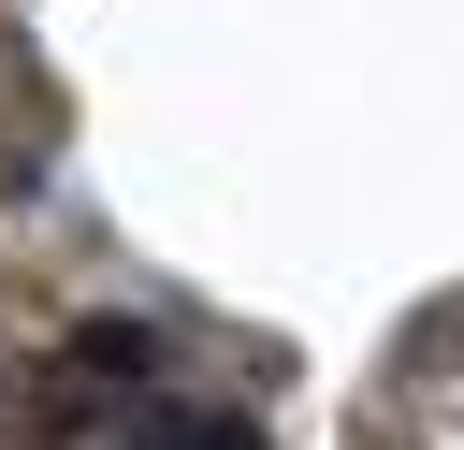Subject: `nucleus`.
I'll list each match as a JSON object with an SVG mask.
<instances>
[{"label": "nucleus", "mask_w": 464, "mask_h": 450, "mask_svg": "<svg viewBox=\"0 0 464 450\" xmlns=\"http://www.w3.org/2000/svg\"><path fill=\"white\" fill-rule=\"evenodd\" d=\"M72 377L145 392V377H160V334H145V319H72Z\"/></svg>", "instance_id": "f257e3e1"}, {"label": "nucleus", "mask_w": 464, "mask_h": 450, "mask_svg": "<svg viewBox=\"0 0 464 450\" xmlns=\"http://www.w3.org/2000/svg\"><path fill=\"white\" fill-rule=\"evenodd\" d=\"M145 450H276V435H261V421H218V406H160Z\"/></svg>", "instance_id": "f03ea898"}]
</instances>
